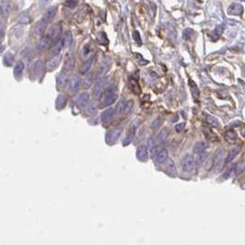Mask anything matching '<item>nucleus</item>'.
Wrapping results in <instances>:
<instances>
[{
  "label": "nucleus",
  "mask_w": 245,
  "mask_h": 245,
  "mask_svg": "<svg viewBox=\"0 0 245 245\" xmlns=\"http://www.w3.org/2000/svg\"><path fill=\"white\" fill-rule=\"evenodd\" d=\"M118 97V92L115 88H113L111 90H108L104 92L102 96V101H101V106L102 107H106L109 105L113 104Z\"/></svg>",
  "instance_id": "1"
},
{
  "label": "nucleus",
  "mask_w": 245,
  "mask_h": 245,
  "mask_svg": "<svg viewBox=\"0 0 245 245\" xmlns=\"http://www.w3.org/2000/svg\"><path fill=\"white\" fill-rule=\"evenodd\" d=\"M182 168L183 170L185 172H191L194 170L195 165H196V161L194 159V157L190 154H186L182 160Z\"/></svg>",
  "instance_id": "2"
},
{
  "label": "nucleus",
  "mask_w": 245,
  "mask_h": 245,
  "mask_svg": "<svg viewBox=\"0 0 245 245\" xmlns=\"http://www.w3.org/2000/svg\"><path fill=\"white\" fill-rule=\"evenodd\" d=\"M122 134V128H113L106 134V142L109 145L114 144Z\"/></svg>",
  "instance_id": "3"
},
{
  "label": "nucleus",
  "mask_w": 245,
  "mask_h": 245,
  "mask_svg": "<svg viewBox=\"0 0 245 245\" xmlns=\"http://www.w3.org/2000/svg\"><path fill=\"white\" fill-rule=\"evenodd\" d=\"M113 117V109L108 108L101 113V124L104 126H108Z\"/></svg>",
  "instance_id": "4"
},
{
  "label": "nucleus",
  "mask_w": 245,
  "mask_h": 245,
  "mask_svg": "<svg viewBox=\"0 0 245 245\" xmlns=\"http://www.w3.org/2000/svg\"><path fill=\"white\" fill-rule=\"evenodd\" d=\"M136 126H137V125H135V122L131 124V127H130L128 133L126 134V136L125 137L124 141H122V146L124 147L129 145L133 141V139L135 137V130H136Z\"/></svg>",
  "instance_id": "5"
},
{
  "label": "nucleus",
  "mask_w": 245,
  "mask_h": 245,
  "mask_svg": "<svg viewBox=\"0 0 245 245\" xmlns=\"http://www.w3.org/2000/svg\"><path fill=\"white\" fill-rule=\"evenodd\" d=\"M51 44H52V39L49 38L48 36H46V37L42 38L39 41V43L37 44V49L39 52H45L50 48Z\"/></svg>",
  "instance_id": "6"
},
{
  "label": "nucleus",
  "mask_w": 245,
  "mask_h": 245,
  "mask_svg": "<svg viewBox=\"0 0 245 245\" xmlns=\"http://www.w3.org/2000/svg\"><path fill=\"white\" fill-rule=\"evenodd\" d=\"M57 6H52V7H50L44 13L43 15V20L45 21L46 22H50L51 21H52V19L56 17V13H57Z\"/></svg>",
  "instance_id": "7"
},
{
  "label": "nucleus",
  "mask_w": 245,
  "mask_h": 245,
  "mask_svg": "<svg viewBox=\"0 0 245 245\" xmlns=\"http://www.w3.org/2000/svg\"><path fill=\"white\" fill-rule=\"evenodd\" d=\"M136 159L140 161H146L148 159V148L146 146H140L136 149Z\"/></svg>",
  "instance_id": "8"
},
{
  "label": "nucleus",
  "mask_w": 245,
  "mask_h": 245,
  "mask_svg": "<svg viewBox=\"0 0 245 245\" xmlns=\"http://www.w3.org/2000/svg\"><path fill=\"white\" fill-rule=\"evenodd\" d=\"M44 67H45V64L43 61L42 60H38L36 63L34 64L33 65V73L36 77H41L43 72H44Z\"/></svg>",
  "instance_id": "9"
},
{
  "label": "nucleus",
  "mask_w": 245,
  "mask_h": 245,
  "mask_svg": "<svg viewBox=\"0 0 245 245\" xmlns=\"http://www.w3.org/2000/svg\"><path fill=\"white\" fill-rule=\"evenodd\" d=\"M47 26H48V22H46L45 21L42 20L40 21L39 22L36 23V25L34 26V29H33V32L34 34L36 35H42L45 30L47 29Z\"/></svg>",
  "instance_id": "10"
},
{
  "label": "nucleus",
  "mask_w": 245,
  "mask_h": 245,
  "mask_svg": "<svg viewBox=\"0 0 245 245\" xmlns=\"http://www.w3.org/2000/svg\"><path fill=\"white\" fill-rule=\"evenodd\" d=\"M62 61V56H56L55 57H52L47 64V68L48 70H51V71H52V70H55L56 68L58 67V65H60Z\"/></svg>",
  "instance_id": "11"
},
{
  "label": "nucleus",
  "mask_w": 245,
  "mask_h": 245,
  "mask_svg": "<svg viewBox=\"0 0 245 245\" xmlns=\"http://www.w3.org/2000/svg\"><path fill=\"white\" fill-rule=\"evenodd\" d=\"M61 32H62L61 27L58 26V25H54V26L51 27V29L48 31V37L51 38L52 40V39H57L61 35Z\"/></svg>",
  "instance_id": "12"
},
{
  "label": "nucleus",
  "mask_w": 245,
  "mask_h": 245,
  "mask_svg": "<svg viewBox=\"0 0 245 245\" xmlns=\"http://www.w3.org/2000/svg\"><path fill=\"white\" fill-rule=\"evenodd\" d=\"M166 171L167 173L171 177H176L177 176V170H176V166H175L173 161L171 159H169V161H167L166 164Z\"/></svg>",
  "instance_id": "13"
},
{
  "label": "nucleus",
  "mask_w": 245,
  "mask_h": 245,
  "mask_svg": "<svg viewBox=\"0 0 245 245\" xmlns=\"http://www.w3.org/2000/svg\"><path fill=\"white\" fill-rule=\"evenodd\" d=\"M243 11V8L240 4H232L228 8V13L233 16H240Z\"/></svg>",
  "instance_id": "14"
},
{
  "label": "nucleus",
  "mask_w": 245,
  "mask_h": 245,
  "mask_svg": "<svg viewBox=\"0 0 245 245\" xmlns=\"http://www.w3.org/2000/svg\"><path fill=\"white\" fill-rule=\"evenodd\" d=\"M240 149H241V147H240V146H236V147L231 148L230 152H229V155H228V157L226 158V163L231 162L234 159V158L238 155V153L240 151Z\"/></svg>",
  "instance_id": "15"
},
{
  "label": "nucleus",
  "mask_w": 245,
  "mask_h": 245,
  "mask_svg": "<svg viewBox=\"0 0 245 245\" xmlns=\"http://www.w3.org/2000/svg\"><path fill=\"white\" fill-rule=\"evenodd\" d=\"M24 69V63L22 61H19L14 66V76L17 78H20L22 76V72Z\"/></svg>",
  "instance_id": "16"
},
{
  "label": "nucleus",
  "mask_w": 245,
  "mask_h": 245,
  "mask_svg": "<svg viewBox=\"0 0 245 245\" xmlns=\"http://www.w3.org/2000/svg\"><path fill=\"white\" fill-rule=\"evenodd\" d=\"M66 82H67V76L65 73H61L58 76L57 80H56V89L58 91H61L63 88L65 86Z\"/></svg>",
  "instance_id": "17"
},
{
  "label": "nucleus",
  "mask_w": 245,
  "mask_h": 245,
  "mask_svg": "<svg viewBox=\"0 0 245 245\" xmlns=\"http://www.w3.org/2000/svg\"><path fill=\"white\" fill-rule=\"evenodd\" d=\"M168 160V150L164 148L159 155H157L155 158V161L158 164H163Z\"/></svg>",
  "instance_id": "18"
},
{
  "label": "nucleus",
  "mask_w": 245,
  "mask_h": 245,
  "mask_svg": "<svg viewBox=\"0 0 245 245\" xmlns=\"http://www.w3.org/2000/svg\"><path fill=\"white\" fill-rule=\"evenodd\" d=\"M89 100H90V95L87 92H84V93L80 94L78 96V98L77 99V104L79 107H83L86 104H88Z\"/></svg>",
  "instance_id": "19"
},
{
  "label": "nucleus",
  "mask_w": 245,
  "mask_h": 245,
  "mask_svg": "<svg viewBox=\"0 0 245 245\" xmlns=\"http://www.w3.org/2000/svg\"><path fill=\"white\" fill-rule=\"evenodd\" d=\"M66 105V98L65 97L64 94H60L58 95V97L56 98V107L57 110H63Z\"/></svg>",
  "instance_id": "20"
},
{
  "label": "nucleus",
  "mask_w": 245,
  "mask_h": 245,
  "mask_svg": "<svg viewBox=\"0 0 245 245\" xmlns=\"http://www.w3.org/2000/svg\"><path fill=\"white\" fill-rule=\"evenodd\" d=\"M63 45H64V41L62 39H59L58 42H56L55 43V45L52 46V52H51L52 55L55 56H58V54H59V52H61V50H62Z\"/></svg>",
  "instance_id": "21"
},
{
  "label": "nucleus",
  "mask_w": 245,
  "mask_h": 245,
  "mask_svg": "<svg viewBox=\"0 0 245 245\" xmlns=\"http://www.w3.org/2000/svg\"><path fill=\"white\" fill-rule=\"evenodd\" d=\"M129 86H130V89L131 91L135 93V94H140V92H141V89H140V86L137 82V80L134 79V78H130L129 80Z\"/></svg>",
  "instance_id": "22"
},
{
  "label": "nucleus",
  "mask_w": 245,
  "mask_h": 245,
  "mask_svg": "<svg viewBox=\"0 0 245 245\" xmlns=\"http://www.w3.org/2000/svg\"><path fill=\"white\" fill-rule=\"evenodd\" d=\"M207 146H208V144H207V142L205 141V140H202V141H199V142H197L195 145L194 151L196 153H198L199 154L201 152H204V150L207 148Z\"/></svg>",
  "instance_id": "23"
},
{
  "label": "nucleus",
  "mask_w": 245,
  "mask_h": 245,
  "mask_svg": "<svg viewBox=\"0 0 245 245\" xmlns=\"http://www.w3.org/2000/svg\"><path fill=\"white\" fill-rule=\"evenodd\" d=\"M80 87V79L78 77H74L73 79L71 80V83H70V90H71L73 92H76L79 90Z\"/></svg>",
  "instance_id": "24"
},
{
  "label": "nucleus",
  "mask_w": 245,
  "mask_h": 245,
  "mask_svg": "<svg viewBox=\"0 0 245 245\" xmlns=\"http://www.w3.org/2000/svg\"><path fill=\"white\" fill-rule=\"evenodd\" d=\"M91 65H92V59L91 58L90 60L86 61V62L82 65V66H81L80 69H79V73H80L81 75H84V74L88 73V72L90 71V69H91Z\"/></svg>",
  "instance_id": "25"
},
{
  "label": "nucleus",
  "mask_w": 245,
  "mask_h": 245,
  "mask_svg": "<svg viewBox=\"0 0 245 245\" xmlns=\"http://www.w3.org/2000/svg\"><path fill=\"white\" fill-rule=\"evenodd\" d=\"M1 12H2L3 17L8 18V16L10 12V3L9 2H6V1L1 2Z\"/></svg>",
  "instance_id": "26"
},
{
  "label": "nucleus",
  "mask_w": 245,
  "mask_h": 245,
  "mask_svg": "<svg viewBox=\"0 0 245 245\" xmlns=\"http://www.w3.org/2000/svg\"><path fill=\"white\" fill-rule=\"evenodd\" d=\"M93 78H94L93 73H89L87 75V77L85 78V80H84V89H86V90L90 89L91 86L93 83Z\"/></svg>",
  "instance_id": "27"
},
{
  "label": "nucleus",
  "mask_w": 245,
  "mask_h": 245,
  "mask_svg": "<svg viewBox=\"0 0 245 245\" xmlns=\"http://www.w3.org/2000/svg\"><path fill=\"white\" fill-rule=\"evenodd\" d=\"M225 164H226V159L223 157H220L218 160V161H216V163H215V171L219 172L224 168Z\"/></svg>",
  "instance_id": "28"
},
{
  "label": "nucleus",
  "mask_w": 245,
  "mask_h": 245,
  "mask_svg": "<svg viewBox=\"0 0 245 245\" xmlns=\"http://www.w3.org/2000/svg\"><path fill=\"white\" fill-rule=\"evenodd\" d=\"M126 100L125 99H122L120 100V101L117 103L116 105V108H115V113L116 114H121L122 113H124V110H125V107H126Z\"/></svg>",
  "instance_id": "29"
},
{
  "label": "nucleus",
  "mask_w": 245,
  "mask_h": 245,
  "mask_svg": "<svg viewBox=\"0 0 245 245\" xmlns=\"http://www.w3.org/2000/svg\"><path fill=\"white\" fill-rule=\"evenodd\" d=\"M64 46L65 48H68L72 43V33L71 31H66L64 37Z\"/></svg>",
  "instance_id": "30"
},
{
  "label": "nucleus",
  "mask_w": 245,
  "mask_h": 245,
  "mask_svg": "<svg viewBox=\"0 0 245 245\" xmlns=\"http://www.w3.org/2000/svg\"><path fill=\"white\" fill-rule=\"evenodd\" d=\"M167 137H168V130L166 128H163L160 132V134L158 135L157 140H158V142H160V143H164L166 141Z\"/></svg>",
  "instance_id": "31"
},
{
  "label": "nucleus",
  "mask_w": 245,
  "mask_h": 245,
  "mask_svg": "<svg viewBox=\"0 0 245 245\" xmlns=\"http://www.w3.org/2000/svg\"><path fill=\"white\" fill-rule=\"evenodd\" d=\"M207 157H208V153L206 152H201L197 155L196 157V164L197 165H202L207 159Z\"/></svg>",
  "instance_id": "32"
},
{
  "label": "nucleus",
  "mask_w": 245,
  "mask_h": 245,
  "mask_svg": "<svg viewBox=\"0 0 245 245\" xmlns=\"http://www.w3.org/2000/svg\"><path fill=\"white\" fill-rule=\"evenodd\" d=\"M189 84H190V87H191V91H192V96H194L195 99H197L199 97V90H198V88L196 87V83L194 81H192V80L189 81Z\"/></svg>",
  "instance_id": "33"
},
{
  "label": "nucleus",
  "mask_w": 245,
  "mask_h": 245,
  "mask_svg": "<svg viewBox=\"0 0 245 245\" xmlns=\"http://www.w3.org/2000/svg\"><path fill=\"white\" fill-rule=\"evenodd\" d=\"M13 61H14V56L10 54V52H8L7 55H5L3 62L6 65V66H11L13 65Z\"/></svg>",
  "instance_id": "34"
},
{
  "label": "nucleus",
  "mask_w": 245,
  "mask_h": 245,
  "mask_svg": "<svg viewBox=\"0 0 245 245\" xmlns=\"http://www.w3.org/2000/svg\"><path fill=\"white\" fill-rule=\"evenodd\" d=\"M97 40H98V42H99L100 44H104V45H106V44H108V43H109L108 38H107V36H106V34H105L104 32L99 33L98 37H97Z\"/></svg>",
  "instance_id": "35"
},
{
  "label": "nucleus",
  "mask_w": 245,
  "mask_h": 245,
  "mask_svg": "<svg viewBox=\"0 0 245 245\" xmlns=\"http://www.w3.org/2000/svg\"><path fill=\"white\" fill-rule=\"evenodd\" d=\"M100 91H101V82L100 80H98L95 84V87H94V90H93V94H94V97L98 98L100 94Z\"/></svg>",
  "instance_id": "36"
},
{
  "label": "nucleus",
  "mask_w": 245,
  "mask_h": 245,
  "mask_svg": "<svg viewBox=\"0 0 245 245\" xmlns=\"http://www.w3.org/2000/svg\"><path fill=\"white\" fill-rule=\"evenodd\" d=\"M74 64H75V59L74 57L70 56L66 59L65 63V67L66 69H72L74 67Z\"/></svg>",
  "instance_id": "37"
},
{
  "label": "nucleus",
  "mask_w": 245,
  "mask_h": 245,
  "mask_svg": "<svg viewBox=\"0 0 245 245\" xmlns=\"http://www.w3.org/2000/svg\"><path fill=\"white\" fill-rule=\"evenodd\" d=\"M164 149V147H163V145H156V146H154V148H152V150H151V153H152V155L153 156H157V155H159L162 150Z\"/></svg>",
  "instance_id": "38"
},
{
  "label": "nucleus",
  "mask_w": 245,
  "mask_h": 245,
  "mask_svg": "<svg viewBox=\"0 0 245 245\" xmlns=\"http://www.w3.org/2000/svg\"><path fill=\"white\" fill-rule=\"evenodd\" d=\"M133 107H134V100H129L126 102V107H125L124 113H131Z\"/></svg>",
  "instance_id": "39"
},
{
  "label": "nucleus",
  "mask_w": 245,
  "mask_h": 245,
  "mask_svg": "<svg viewBox=\"0 0 245 245\" xmlns=\"http://www.w3.org/2000/svg\"><path fill=\"white\" fill-rule=\"evenodd\" d=\"M226 138H227V140L228 141H231V142H234L235 141V139H236V137H237V135H236V134L233 132V131H228L227 133H226Z\"/></svg>",
  "instance_id": "40"
},
{
  "label": "nucleus",
  "mask_w": 245,
  "mask_h": 245,
  "mask_svg": "<svg viewBox=\"0 0 245 245\" xmlns=\"http://www.w3.org/2000/svg\"><path fill=\"white\" fill-rule=\"evenodd\" d=\"M98 108V102L97 101H91L90 104H89V108H88V111H89V113H94Z\"/></svg>",
  "instance_id": "41"
},
{
  "label": "nucleus",
  "mask_w": 245,
  "mask_h": 245,
  "mask_svg": "<svg viewBox=\"0 0 245 245\" xmlns=\"http://www.w3.org/2000/svg\"><path fill=\"white\" fill-rule=\"evenodd\" d=\"M206 122H207L208 125L212 126H215V127H217L218 125V121L215 118L211 117V116H206Z\"/></svg>",
  "instance_id": "42"
},
{
  "label": "nucleus",
  "mask_w": 245,
  "mask_h": 245,
  "mask_svg": "<svg viewBox=\"0 0 245 245\" xmlns=\"http://www.w3.org/2000/svg\"><path fill=\"white\" fill-rule=\"evenodd\" d=\"M214 164H215L214 159H213V158H210V159L206 161V164H205V170H210L213 168Z\"/></svg>",
  "instance_id": "43"
},
{
  "label": "nucleus",
  "mask_w": 245,
  "mask_h": 245,
  "mask_svg": "<svg viewBox=\"0 0 245 245\" xmlns=\"http://www.w3.org/2000/svg\"><path fill=\"white\" fill-rule=\"evenodd\" d=\"M133 39L138 43V44H141V38H140V34L137 30H135L133 32Z\"/></svg>",
  "instance_id": "44"
},
{
  "label": "nucleus",
  "mask_w": 245,
  "mask_h": 245,
  "mask_svg": "<svg viewBox=\"0 0 245 245\" xmlns=\"http://www.w3.org/2000/svg\"><path fill=\"white\" fill-rule=\"evenodd\" d=\"M192 35V30L190 29H186L183 33V39H189V38H191Z\"/></svg>",
  "instance_id": "45"
},
{
  "label": "nucleus",
  "mask_w": 245,
  "mask_h": 245,
  "mask_svg": "<svg viewBox=\"0 0 245 245\" xmlns=\"http://www.w3.org/2000/svg\"><path fill=\"white\" fill-rule=\"evenodd\" d=\"M244 167H245L244 162H240V163L237 164V166H236V174H240L243 170Z\"/></svg>",
  "instance_id": "46"
},
{
  "label": "nucleus",
  "mask_w": 245,
  "mask_h": 245,
  "mask_svg": "<svg viewBox=\"0 0 245 245\" xmlns=\"http://www.w3.org/2000/svg\"><path fill=\"white\" fill-rule=\"evenodd\" d=\"M78 4V1H66L65 2V6L68 8H74Z\"/></svg>",
  "instance_id": "47"
},
{
  "label": "nucleus",
  "mask_w": 245,
  "mask_h": 245,
  "mask_svg": "<svg viewBox=\"0 0 245 245\" xmlns=\"http://www.w3.org/2000/svg\"><path fill=\"white\" fill-rule=\"evenodd\" d=\"M184 126H185V124H184V122H181V124L176 125V126H175V130L180 133V132H182V131L183 130Z\"/></svg>",
  "instance_id": "48"
},
{
  "label": "nucleus",
  "mask_w": 245,
  "mask_h": 245,
  "mask_svg": "<svg viewBox=\"0 0 245 245\" xmlns=\"http://www.w3.org/2000/svg\"><path fill=\"white\" fill-rule=\"evenodd\" d=\"M107 66L106 65H103V66H101L100 68V70L98 71V77H100V76H102L105 72L107 71Z\"/></svg>",
  "instance_id": "49"
},
{
  "label": "nucleus",
  "mask_w": 245,
  "mask_h": 245,
  "mask_svg": "<svg viewBox=\"0 0 245 245\" xmlns=\"http://www.w3.org/2000/svg\"><path fill=\"white\" fill-rule=\"evenodd\" d=\"M161 125V120L160 119H157L155 120L153 122H152V125H151V127L152 128H157V127H159Z\"/></svg>",
  "instance_id": "50"
},
{
  "label": "nucleus",
  "mask_w": 245,
  "mask_h": 245,
  "mask_svg": "<svg viewBox=\"0 0 245 245\" xmlns=\"http://www.w3.org/2000/svg\"><path fill=\"white\" fill-rule=\"evenodd\" d=\"M89 52H90V48H89V46H88V45H85L84 48H83V52H82L83 56H88V54H89Z\"/></svg>",
  "instance_id": "51"
},
{
  "label": "nucleus",
  "mask_w": 245,
  "mask_h": 245,
  "mask_svg": "<svg viewBox=\"0 0 245 245\" xmlns=\"http://www.w3.org/2000/svg\"><path fill=\"white\" fill-rule=\"evenodd\" d=\"M29 21V19L28 18H22V19H21V21L20 22H22V23H28Z\"/></svg>",
  "instance_id": "52"
},
{
  "label": "nucleus",
  "mask_w": 245,
  "mask_h": 245,
  "mask_svg": "<svg viewBox=\"0 0 245 245\" xmlns=\"http://www.w3.org/2000/svg\"><path fill=\"white\" fill-rule=\"evenodd\" d=\"M4 37V25L1 24V39H3Z\"/></svg>",
  "instance_id": "53"
},
{
  "label": "nucleus",
  "mask_w": 245,
  "mask_h": 245,
  "mask_svg": "<svg viewBox=\"0 0 245 245\" xmlns=\"http://www.w3.org/2000/svg\"><path fill=\"white\" fill-rule=\"evenodd\" d=\"M242 135H243V136L245 137V130H243V133H242Z\"/></svg>",
  "instance_id": "54"
}]
</instances>
